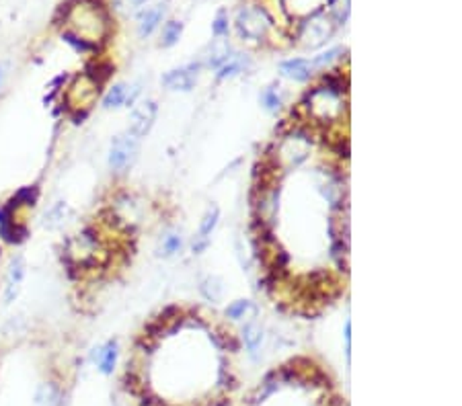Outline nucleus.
<instances>
[{
    "instance_id": "21",
    "label": "nucleus",
    "mask_w": 462,
    "mask_h": 406,
    "mask_svg": "<svg viewBox=\"0 0 462 406\" xmlns=\"http://www.w3.org/2000/svg\"><path fill=\"white\" fill-rule=\"evenodd\" d=\"M261 105L269 111V113H276L281 107V95L278 91V86H267L263 88L261 93Z\"/></svg>"
},
{
    "instance_id": "1",
    "label": "nucleus",
    "mask_w": 462,
    "mask_h": 406,
    "mask_svg": "<svg viewBox=\"0 0 462 406\" xmlns=\"http://www.w3.org/2000/svg\"><path fill=\"white\" fill-rule=\"evenodd\" d=\"M66 25L62 33H70L97 50L101 41L109 35V15L99 0H70L64 8Z\"/></svg>"
},
{
    "instance_id": "4",
    "label": "nucleus",
    "mask_w": 462,
    "mask_h": 406,
    "mask_svg": "<svg viewBox=\"0 0 462 406\" xmlns=\"http://www.w3.org/2000/svg\"><path fill=\"white\" fill-rule=\"evenodd\" d=\"M140 152V138L134 136L130 129L123 132L120 136H116L109 146V154H107V164L113 173H121L128 166H132L134 161L138 158Z\"/></svg>"
},
{
    "instance_id": "8",
    "label": "nucleus",
    "mask_w": 462,
    "mask_h": 406,
    "mask_svg": "<svg viewBox=\"0 0 462 406\" xmlns=\"http://www.w3.org/2000/svg\"><path fill=\"white\" fill-rule=\"evenodd\" d=\"M157 115H159V105L152 99H146V101L138 103L132 111V125H130V132L138 138H144L152 125L157 122Z\"/></svg>"
},
{
    "instance_id": "26",
    "label": "nucleus",
    "mask_w": 462,
    "mask_h": 406,
    "mask_svg": "<svg viewBox=\"0 0 462 406\" xmlns=\"http://www.w3.org/2000/svg\"><path fill=\"white\" fill-rule=\"evenodd\" d=\"M343 337H345V355H347V359H349V353H351V320H345V332H343Z\"/></svg>"
},
{
    "instance_id": "3",
    "label": "nucleus",
    "mask_w": 462,
    "mask_h": 406,
    "mask_svg": "<svg viewBox=\"0 0 462 406\" xmlns=\"http://www.w3.org/2000/svg\"><path fill=\"white\" fill-rule=\"evenodd\" d=\"M274 21L263 6H242L237 15V33L244 41H263Z\"/></svg>"
},
{
    "instance_id": "14",
    "label": "nucleus",
    "mask_w": 462,
    "mask_h": 406,
    "mask_svg": "<svg viewBox=\"0 0 462 406\" xmlns=\"http://www.w3.org/2000/svg\"><path fill=\"white\" fill-rule=\"evenodd\" d=\"M95 361H97V367L105 376L113 373V367H116V361H118V341H107L105 345L97 349L95 353Z\"/></svg>"
},
{
    "instance_id": "20",
    "label": "nucleus",
    "mask_w": 462,
    "mask_h": 406,
    "mask_svg": "<svg viewBox=\"0 0 462 406\" xmlns=\"http://www.w3.org/2000/svg\"><path fill=\"white\" fill-rule=\"evenodd\" d=\"M183 35V23L181 21H169L162 27L161 35V47H173L175 43H179Z\"/></svg>"
},
{
    "instance_id": "5",
    "label": "nucleus",
    "mask_w": 462,
    "mask_h": 406,
    "mask_svg": "<svg viewBox=\"0 0 462 406\" xmlns=\"http://www.w3.org/2000/svg\"><path fill=\"white\" fill-rule=\"evenodd\" d=\"M200 74L201 64L200 62H191V64H185L181 68L169 70L162 76V84L169 91H175V93H191L196 88L198 81H200Z\"/></svg>"
},
{
    "instance_id": "17",
    "label": "nucleus",
    "mask_w": 462,
    "mask_h": 406,
    "mask_svg": "<svg viewBox=\"0 0 462 406\" xmlns=\"http://www.w3.org/2000/svg\"><path fill=\"white\" fill-rule=\"evenodd\" d=\"M242 341L249 349L251 355H255L259 351V347L263 343V328L257 320H249L247 325L242 326Z\"/></svg>"
},
{
    "instance_id": "7",
    "label": "nucleus",
    "mask_w": 462,
    "mask_h": 406,
    "mask_svg": "<svg viewBox=\"0 0 462 406\" xmlns=\"http://www.w3.org/2000/svg\"><path fill=\"white\" fill-rule=\"evenodd\" d=\"M333 35V23L327 19V17H315L308 23H304L300 31L302 45L306 50H315V47H321L325 45L329 37Z\"/></svg>"
},
{
    "instance_id": "9",
    "label": "nucleus",
    "mask_w": 462,
    "mask_h": 406,
    "mask_svg": "<svg viewBox=\"0 0 462 406\" xmlns=\"http://www.w3.org/2000/svg\"><path fill=\"white\" fill-rule=\"evenodd\" d=\"M218 220H220V207L212 203V205L205 209V214H203V218H201L200 222V230H198V234H196V238H193V243H191L193 255H201V253L210 246V236H212V232L216 230Z\"/></svg>"
},
{
    "instance_id": "2",
    "label": "nucleus",
    "mask_w": 462,
    "mask_h": 406,
    "mask_svg": "<svg viewBox=\"0 0 462 406\" xmlns=\"http://www.w3.org/2000/svg\"><path fill=\"white\" fill-rule=\"evenodd\" d=\"M99 93L101 82L91 72H82L79 76H74L70 84L66 86V91L62 93V101H64V107L70 115L84 117L89 113V109L99 99Z\"/></svg>"
},
{
    "instance_id": "10",
    "label": "nucleus",
    "mask_w": 462,
    "mask_h": 406,
    "mask_svg": "<svg viewBox=\"0 0 462 406\" xmlns=\"http://www.w3.org/2000/svg\"><path fill=\"white\" fill-rule=\"evenodd\" d=\"M312 64L310 60H304V58H292V60H286L280 64V72L294 82H308L312 79Z\"/></svg>"
},
{
    "instance_id": "18",
    "label": "nucleus",
    "mask_w": 462,
    "mask_h": 406,
    "mask_svg": "<svg viewBox=\"0 0 462 406\" xmlns=\"http://www.w3.org/2000/svg\"><path fill=\"white\" fill-rule=\"evenodd\" d=\"M201 296L208 300V302H220L222 296H224V282H222L218 275H205L200 284Z\"/></svg>"
},
{
    "instance_id": "12",
    "label": "nucleus",
    "mask_w": 462,
    "mask_h": 406,
    "mask_svg": "<svg viewBox=\"0 0 462 406\" xmlns=\"http://www.w3.org/2000/svg\"><path fill=\"white\" fill-rule=\"evenodd\" d=\"M70 207H68V203L64 202H56L45 214H43V228L45 230H60L64 224L68 222V218H70Z\"/></svg>"
},
{
    "instance_id": "16",
    "label": "nucleus",
    "mask_w": 462,
    "mask_h": 406,
    "mask_svg": "<svg viewBox=\"0 0 462 406\" xmlns=\"http://www.w3.org/2000/svg\"><path fill=\"white\" fill-rule=\"evenodd\" d=\"M38 197H40L38 187H35V185H27V187H21L19 191L6 203H9L15 211H19L21 207H33V205L38 203Z\"/></svg>"
},
{
    "instance_id": "15",
    "label": "nucleus",
    "mask_w": 462,
    "mask_h": 406,
    "mask_svg": "<svg viewBox=\"0 0 462 406\" xmlns=\"http://www.w3.org/2000/svg\"><path fill=\"white\" fill-rule=\"evenodd\" d=\"M128 93H130V86H128V84H123V82L113 84V86L105 93V97H103V109L116 111V109L125 107V103H128Z\"/></svg>"
},
{
    "instance_id": "13",
    "label": "nucleus",
    "mask_w": 462,
    "mask_h": 406,
    "mask_svg": "<svg viewBox=\"0 0 462 406\" xmlns=\"http://www.w3.org/2000/svg\"><path fill=\"white\" fill-rule=\"evenodd\" d=\"M251 66V62L249 58L244 56V54H232L228 60L222 64L220 68H218V74H216V79L218 81H228V79H235V76H239L242 74L247 68Z\"/></svg>"
},
{
    "instance_id": "25",
    "label": "nucleus",
    "mask_w": 462,
    "mask_h": 406,
    "mask_svg": "<svg viewBox=\"0 0 462 406\" xmlns=\"http://www.w3.org/2000/svg\"><path fill=\"white\" fill-rule=\"evenodd\" d=\"M349 17V0H342L339 4H337V11H335V21H337V25H343L345 21Z\"/></svg>"
},
{
    "instance_id": "24",
    "label": "nucleus",
    "mask_w": 462,
    "mask_h": 406,
    "mask_svg": "<svg viewBox=\"0 0 462 406\" xmlns=\"http://www.w3.org/2000/svg\"><path fill=\"white\" fill-rule=\"evenodd\" d=\"M212 33L216 35V37H222V35H226L228 33V15L220 11L218 15H216V19L212 23Z\"/></svg>"
},
{
    "instance_id": "6",
    "label": "nucleus",
    "mask_w": 462,
    "mask_h": 406,
    "mask_svg": "<svg viewBox=\"0 0 462 406\" xmlns=\"http://www.w3.org/2000/svg\"><path fill=\"white\" fill-rule=\"evenodd\" d=\"M25 259L23 255H13L6 265V275H4V287H2V304L11 306L17 302L23 282H25Z\"/></svg>"
},
{
    "instance_id": "11",
    "label": "nucleus",
    "mask_w": 462,
    "mask_h": 406,
    "mask_svg": "<svg viewBox=\"0 0 462 406\" xmlns=\"http://www.w3.org/2000/svg\"><path fill=\"white\" fill-rule=\"evenodd\" d=\"M162 17H164V4H154L150 8H146L138 19V35L140 37H148L157 31V27L161 25Z\"/></svg>"
},
{
    "instance_id": "27",
    "label": "nucleus",
    "mask_w": 462,
    "mask_h": 406,
    "mask_svg": "<svg viewBox=\"0 0 462 406\" xmlns=\"http://www.w3.org/2000/svg\"><path fill=\"white\" fill-rule=\"evenodd\" d=\"M2 81H4V66H0V86H2Z\"/></svg>"
},
{
    "instance_id": "22",
    "label": "nucleus",
    "mask_w": 462,
    "mask_h": 406,
    "mask_svg": "<svg viewBox=\"0 0 462 406\" xmlns=\"http://www.w3.org/2000/svg\"><path fill=\"white\" fill-rule=\"evenodd\" d=\"M247 312H255V306L251 304L249 300H237V302H232V304L226 308V318H230V320H241L247 316Z\"/></svg>"
},
{
    "instance_id": "19",
    "label": "nucleus",
    "mask_w": 462,
    "mask_h": 406,
    "mask_svg": "<svg viewBox=\"0 0 462 406\" xmlns=\"http://www.w3.org/2000/svg\"><path fill=\"white\" fill-rule=\"evenodd\" d=\"M181 250H183L181 234H177V232H167V234L162 236L161 246H159V257L171 259V257L179 255Z\"/></svg>"
},
{
    "instance_id": "23",
    "label": "nucleus",
    "mask_w": 462,
    "mask_h": 406,
    "mask_svg": "<svg viewBox=\"0 0 462 406\" xmlns=\"http://www.w3.org/2000/svg\"><path fill=\"white\" fill-rule=\"evenodd\" d=\"M339 54H343V47H333V50H329V52H325L321 56H317V58H312V68H325V66H329L331 62H335L339 58Z\"/></svg>"
}]
</instances>
